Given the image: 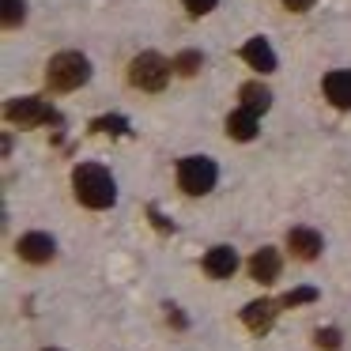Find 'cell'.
Segmentation results:
<instances>
[{
    "label": "cell",
    "instance_id": "20",
    "mask_svg": "<svg viewBox=\"0 0 351 351\" xmlns=\"http://www.w3.org/2000/svg\"><path fill=\"white\" fill-rule=\"evenodd\" d=\"M182 4L193 12V16H204V12H212L215 4H219V0H182Z\"/></svg>",
    "mask_w": 351,
    "mask_h": 351
},
{
    "label": "cell",
    "instance_id": "6",
    "mask_svg": "<svg viewBox=\"0 0 351 351\" xmlns=\"http://www.w3.org/2000/svg\"><path fill=\"white\" fill-rule=\"evenodd\" d=\"M16 250H19V257L31 261V265H46V261H53L57 242L49 234H42V230H31V234H23L16 242Z\"/></svg>",
    "mask_w": 351,
    "mask_h": 351
},
{
    "label": "cell",
    "instance_id": "7",
    "mask_svg": "<svg viewBox=\"0 0 351 351\" xmlns=\"http://www.w3.org/2000/svg\"><path fill=\"white\" fill-rule=\"evenodd\" d=\"M276 313H280V302H272V298H261V302H250L242 310V321L250 332H268L276 321Z\"/></svg>",
    "mask_w": 351,
    "mask_h": 351
},
{
    "label": "cell",
    "instance_id": "19",
    "mask_svg": "<svg viewBox=\"0 0 351 351\" xmlns=\"http://www.w3.org/2000/svg\"><path fill=\"white\" fill-rule=\"evenodd\" d=\"M317 348L336 351L340 348V332H336V328H317Z\"/></svg>",
    "mask_w": 351,
    "mask_h": 351
},
{
    "label": "cell",
    "instance_id": "17",
    "mask_svg": "<svg viewBox=\"0 0 351 351\" xmlns=\"http://www.w3.org/2000/svg\"><path fill=\"white\" fill-rule=\"evenodd\" d=\"M91 129L95 132H114V136H121V132H129V121H125V117H99Z\"/></svg>",
    "mask_w": 351,
    "mask_h": 351
},
{
    "label": "cell",
    "instance_id": "15",
    "mask_svg": "<svg viewBox=\"0 0 351 351\" xmlns=\"http://www.w3.org/2000/svg\"><path fill=\"white\" fill-rule=\"evenodd\" d=\"M200 64H204V57H200L197 49H185V53H178L174 69L182 72V76H197V72H200Z\"/></svg>",
    "mask_w": 351,
    "mask_h": 351
},
{
    "label": "cell",
    "instance_id": "9",
    "mask_svg": "<svg viewBox=\"0 0 351 351\" xmlns=\"http://www.w3.org/2000/svg\"><path fill=\"white\" fill-rule=\"evenodd\" d=\"M238 268V253L230 250V245H212L204 257V272L215 276V280H227V276H234Z\"/></svg>",
    "mask_w": 351,
    "mask_h": 351
},
{
    "label": "cell",
    "instance_id": "13",
    "mask_svg": "<svg viewBox=\"0 0 351 351\" xmlns=\"http://www.w3.org/2000/svg\"><path fill=\"white\" fill-rule=\"evenodd\" d=\"M227 136H234V140H253L257 136V114L253 110H234V114L227 117Z\"/></svg>",
    "mask_w": 351,
    "mask_h": 351
},
{
    "label": "cell",
    "instance_id": "10",
    "mask_svg": "<svg viewBox=\"0 0 351 351\" xmlns=\"http://www.w3.org/2000/svg\"><path fill=\"white\" fill-rule=\"evenodd\" d=\"M250 276L257 283H272L276 276H280V253L272 250V245H265V250H257L250 257Z\"/></svg>",
    "mask_w": 351,
    "mask_h": 351
},
{
    "label": "cell",
    "instance_id": "21",
    "mask_svg": "<svg viewBox=\"0 0 351 351\" xmlns=\"http://www.w3.org/2000/svg\"><path fill=\"white\" fill-rule=\"evenodd\" d=\"M291 12H306V8H313V0H283Z\"/></svg>",
    "mask_w": 351,
    "mask_h": 351
},
{
    "label": "cell",
    "instance_id": "5",
    "mask_svg": "<svg viewBox=\"0 0 351 351\" xmlns=\"http://www.w3.org/2000/svg\"><path fill=\"white\" fill-rule=\"evenodd\" d=\"M4 117H8L12 125H19V129H34V125L61 121L57 110L49 106V102H42V99H12L8 106H4Z\"/></svg>",
    "mask_w": 351,
    "mask_h": 351
},
{
    "label": "cell",
    "instance_id": "2",
    "mask_svg": "<svg viewBox=\"0 0 351 351\" xmlns=\"http://www.w3.org/2000/svg\"><path fill=\"white\" fill-rule=\"evenodd\" d=\"M46 80L53 91H76V87H84L91 80V61L84 53H72V49L69 53H57L46 64Z\"/></svg>",
    "mask_w": 351,
    "mask_h": 351
},
{
    "label": "cell",
    "instance_id": "8",
    "mask_svg": "<svg viewBox=\"0 0 351 351\" xmlns=\"http://www.w3.org/2000/svg\"><path fill=\"white\" fill-rule=\"evenodd\" d=\"M287 245H291V253H295V257H302V261H313L321 250H325L321 234H317V230H310V227L287 230Z\"/></svg>",
    "mask_w": 351,
    "mask_h": 351
},
{
    "label": "cell",
    "instance_id": "14",
    "mask_svg": "<svg viewBox=\"0 0 351 351\" xmlns=\"http://www.w3.org/2000/svg\"><path fill=\"white\" fill-rule=\"evenodd\" d=\"M238 95H242V106L253 110V114H265V110L272 106V91H268V87H261V84H245Z\"/></svg>",
    "mask_w": 351,
    "mask_h": 351
},
{
    "label": "cell",
    "instance_id": "16",
    "mask_svg": "<svg viewBox=\"0 0 351 351\" xmlns=\"http://www.w3.org/2000/svg\"><path fill=\"white\" fill-rule=\"evenodd\" d=\"M0 4H4V27H19V23H23V16H27L23 0H0Z\"/></svg>",
    "mask_w": 351,
    "mask_h": 351
},
{
    "label": "cell",
    "instance_id": "1",
    "mask_svg": "<svg viewBox=\"0 0 351 351\" xmlns=\"http://www.w3.org/2000/svg\"><path fill=\"white\" fill-rule=\"evenodd\" d=\"M72 189H76L80 204L95 208V212H102V208H110L117 200L114 178H110V170L99 167V162H80V167L72 170Z\"/></svg>",
    "mask_w": 351,
    "mask_h": 351
},
{
    "label": "cell",
    "instance_id": "4",
    "mask_svg": "<svg viewBox=\"0 0 351 351\" xmlns=\"http://www.w3.org/2000/svg\"><path fill=\"white\" fill-rule=\"evenodd\" d=\"M170 69H174V64H170L167 57L140 53V57H132V64H129V84L140 87V91H162L167 80H170Z\"/></svg>",
    "mask_w": 351,
    "mask_h": 351
},
{
    "label": "cell",
    "instance_id": "3",
    "mask_svg": "<svg viewBox=\"0 0 351 351\" xmlns=\"http://www.w3.org/2000/svg\"><path fill=\"white\" fill-rule=\"evenodd\" d=\"M215 178H219V170H215V162L208 159V155H185L182 167H178V185H182V193H189V197L212 193Z\"/></svg>",
    "mask_w": 351,
    "mask_h": 351
},
{
    "label": "cell",
    "instance_id": "12",
    "mask_svg": "<svg viewBox=\"0 0 351 351\" xmlns=\"http://www.w3.org/2000/svg\"><path fill=\"white\" fill-rule=\"evenodd\" d=\"M242 57L253 64L257 72H276V53H272V46H268L265 38H250L242 46Z\"/></svg>",
    "mask_w": 351,
    "mask_h": 351
},
{
    "label": "cell",
    "instance_id": "11",
    "mask_svg": "<svg viewBox=\"0 0 351 351\" xmlns=\"http://www.w3.org/2000/svg\"><path fill=\"white\" fill-rule=\"evenodd\" d=\"M325 95H328V102H332V106L351 110V69L328 72V76H325Z\"/></svg>",
    "mask_w": 351,
    "mask_h": 351
},
{
    "label": "cell",
    "instance_id": "18",
    "mask_svg": "<svg viewBox=\"0 0 351 351\" xmlns=\"http://www.w3.org/2000/svg\"><path fill=\"white\" fill-rule=\"evenodd\" d=\"M313 298H317L313 287H298V291H287V295L280 298V306H302V302H313Z\"/></svg>",
    "mask_w": 351,
    "mask_h": 351
},
{
    "label": "cell",
    "instance_id": "22",
    "mask_svg": "<svg viewBox=\"0 0 351 351\" xmlns=\"http://www.w3.org/2000/svg\"><path fill=\"white\" fill-rule=\"evenodd\" d=\"M46 351H57V348H46Z\"/></svg>",
    "mask_w": 351,
    "mask_h": 351
}]
</instances>
